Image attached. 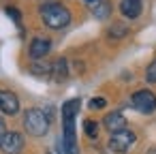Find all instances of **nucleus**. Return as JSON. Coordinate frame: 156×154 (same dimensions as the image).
<instances>
[{"label":"nucleus","instance_id":"nucleus-1","mask_svg":"<svg viewBox=\"0 0 156 154\" xmlns=\"http://www.w3.org/2000/svg\"><path fill=\"white\" fill-rule=\"evenodd\" d=\"M41 17L45 22L47 28L51 30H62L71 24V13L64 5L60 2H49V5H43L41 7Z\"/></svg>","mask_w":156,"mask_h":154},{"label":"nucleus","instance_id":"nucleus-2","mask_svg":"<svg viewBox=\"0 0 156 154\" xmlns=\"http://www.w3.org/2000/svg\"><path fill=\"white\" fill-rule=\"evenodd\" d=\"M24 126H26V131H28L32 137H43V135L47 133V128H49V118L45 116L43 109L32 107V109H28L26 116H24Z\"/></svg>","mask_w":156,"mask_h":154},{"label":"nucleus","instance_id":"nucleus-3","mask_svg":"<svg viewBox=\"0 0 156 154\" xmlns=\"http://www.w3.org/2000/svg\"><path fill=\"white\" fill-rule=\"evenodd\" d=\"M135 133L130 131V128H122V131H118V133H111V139H109V150L111 152H126L133 143H135Z\"/></svg>","mask_w":156,"mask_h":154},{"label":"nucleus","instance_id":"nucleus-4","mask_svg":"<svg viewBox=\"0 0 156 154\" xmlns=\"http://www.w3.org/2000/svg\"><path fill=\"white\" fill-rule=\"evenodd\" d=\"M133 107L141 113H154L156 111V94L152 90H137L133 94Z\"/></svg>","mask_w":156,"mask_h":154},{"label":"nucleus","instance_id":"nucleus-5","mask_svg":"<svg viewBox=\"0 0 156 154\" xmlns=\"http://www.w3.org/2000/svg\"><path fill=\"white\" fill-rule=\"evenodd\" d=\"M0 148L5 154H20L24 150V137L20 133H7L0 141Z\"/></svg>","mask_w":156,"mask_h":154},{"label":"nucleus","instance_id":"nucleus-6","mask_svg":"<svg viewBox=\"0 0 156 154\" xmlns=\"http://www.w3.org/2000/svg\"><path fill=\"white\" fill-rule=\"evenodd\" d=\"M0 111L7 116H15L20 111V98L11 90H0Z\"/></svg>","mask_w":156,"mask_h":154},{"label":"nucleus","instance_id":"nucleus-7","mask_svg":"<svg viewBox=\"0 0 156 154\" xmlns=\"http://www.w3.org/2000/svg\"><path fill=\"white\" fill-rule=\"evenodd\" d=\"M49 49H51V41L49 39H34L32 43H30V49H28V54H30V58L32 60H41L43 56H47L49 54Z\"/></svg>","mask_w":156,"mask_h":154},{"label":"nucleus","instance_id":"nucleus-8","mask_svg":"<svg viewBox=\"0 0 156 154\" xmlns=\"http://www.w3.org/2000/svg\"><path fill=\"white\" fill-rule=\"evenodd\" d=\"M103 124H105V128H107L109 133H118V131L126 128V118H124L120 111H111V113L105 116Z\"/></svg>","mask_w":156,"mask_h":154},{"label":"nucleus","instance_id":"nucleus-9","mask_svg":"<svg viewBox=\"0 0 156 154\" xmlns=\"http://www.w3.org/2000/svg\"><path fill=\"white\" fill-rule=\"evenodd\" d=\"M141 9H143L141 0H122V2H120V11H122V15L128 17V20L139 17V15H141Z\"/></svg>","mask_w":156,"mask_h":154},{"label":"nucleus","instance_id":"nucleus-10","mask_svg":"<svg viewBox=\"0 0 156 154\" xmlns=\"http://www.w3.org/2000/svg\"><path fill=\"white\" fill-rule=\"evenodd\" d=\"M49 75H51L56 81H64V79L69 77V64H66V60H64V58H58V60H54Z\"/></svg>","mask_w":156,"mask_h":154},{"label":"nucleus","instance_id":"nucleus-11","mask_svg":"<svg viewBox=\"0 0 156 154\" xmlns=\"http://www.w3.org/2000/svg\"><path fill=\"white\" fill-rule=\"evenodd\" d=\"M77 109H79V98H71L62 105V118L64 120H75L77 116Z\"/></svg>","mask_w":156,"mask_h":154},{"label":"nucleus","instance_id":"nucleus-12","mask_svg":"<svg viewBox=\"0 0 156 154\" xmlns=\"http://www.w3.org/2000/svg\"><path fill=\"white\" fill-rule=\"evenodd\" d=\"M92 13H94V17H96V20H107V17L111 15V5L107 2V0H101V2H96V5H94Z\"/></svg>","mask_w":156,"mask_h":154},{"label":"nucleus","instance_id":"nucleus-13","mask_svg":"<svg viewBox=\"0 0 156 154\" xmlns=\"http://www.w3.org/2000/svg\"><path fill=\"white\" fill-rule=\"evenodd\" d=\"M30 71H32L34 75H47V73L51 71V64H45L43 60H34L32 66H30Z\"/></svg>","mask_w":156,"mask_h":154},{"label":"nucleus","instance_id":"nucleus-14","mask_svg":"<svg viewBox=\"0 0 156 154\" xmlns=\"http://www.w3.org/2000/svg\"><path fill=\"white\" fill-rule=\"evenodd\" d=\"M126 32H128V26H124V24H113L109 28V37L111 39H122Z\"/></svg>","mask_w":156,"mask_h":154},{"label":"nucleus","instance_id":"nucleus-15","mask_svg":"<svg viewBox=\"0 0 156 154\" xmlns=\"http://www.w3.org/2000/svg\"><path fill=\"white\" fill-rule=\"evenodd\" d=\"M83 131H86L88 137H96V135H98V122H94V120H86V122H83Z\"/></svg>","mask_w":156,"mask_h":154},{"label":"nucleus","instance_id":"nucleus-16","mask_svg":"<svg viewBox=\"0 0 156 154\" xmlns=\"http://www.w3.org/2000/svg\"><path fill=\"white\" fill-rule=\"evenodd\" d=\"M145 79L150 81V84H156V58L150 62V66L145 69Z\"/></svg>","mask_w":156,"mask_h":154},{"label":"nucleus","instance_id":"nucleus-17","mask_svg":"<svg viewBox=\"0 0 156 154\" xmlns=\"http://www.w3.org/2000/svg\"><path fill=\"white\" fill-rule=\"evenodd\" d=\"M7 15H9L15 24H20V22H22V13H20L15 7H7Z\"/></svg>","mask_w":156,"mask_h":154},{"label":"nucleus","instance_id":"nucleus-18","mask_svg":"<svg viewBox=\"0 0 156 154\" xmlns=\"http://www.w3.org/2000/svg\"><path fill=\"white\" fill-rule=\"evenodd\" d=\"M88 105H90V109H103V107L107 105V101H105V98H101V96H96V98H92Z\"/></svg>","mask_w":156,"mask_h":154},{"label":"nucleus","instance_id":"nucleus-19","mask_svg":"<svg viewBox=\"0 0 156 154\" xmlns=\"http://www.w3.org/2000/svg\"><path fill=\"white\" fill-rule=\"evenodd\" d=\"M7 135V124H5V120L0 118V141H2V137Z\"/></svg>","mask_w":156,"mask_h":154},{"label":"nucleus","instance_id":"nucleus-20","mask_svg":"<svg viewBox=\"0 0 156 154\" xmlns=\"http://www.w3.org/2000/svg\"><path fill=\"white\" fill-rule=\"evenodd\" d=\"M147 154H156V148H152V150H150V152H147Z\"/></svg>","mask_w":156,"mask_h":154},{"label":"nucleus","instance_id":"nucleus-21","mask_svg":"<svg viewBox=\"0 0 156 154\" xmlns=\"http://www.w3.org/2000/svg\"><path fill=\"white\" fill-rule=\"evenodd\" d=\"M86 2H96V0H86Z\"/></svg>","mask_w":156,"mask_h":154}]
</instances>
